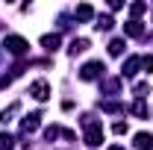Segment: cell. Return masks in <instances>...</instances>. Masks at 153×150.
I'll use <instances>...</instances> for the list:
<instances>
[{
    "label": "cell",
    "mask_w": 153,
    "mask_h": 150,
    "mask_svg": "<svg viewBox=\"0 0 153 150\" xmlns=\"http://www.w3.org/2000/svg\"><path fill=\"white\" fill-rule=\"evenodd\" d=\"M124 47H127V44H124V38H115L112 44H109V53H112V56H121V53H124Z\"/></svg>",
    "instance_id": "10"
},
{
    "label": "cell",
    "mask_w": 153,
    "mask_h": 150,
    "mask_svg": "<svg viewBox=\"0 0 153 150\" xmlns=\"http://www.w3.org/2000/svg\"><path fill=\"white\" fill-rule=\"evenodd\" d=\"M109 150H124V147H109Z\"/></svg>",
    "instance_id": "16"
},
{
    "label": "cell",
    "mask_w": 153,
    "mask_h": 150,
    "mask_svg": "<svg viewBox=\"0 0 153 150\" xmlns=\"http://www.w3.org/2000/svg\"><path fill=\"white\" fill-rule=\"evenodd\" d=\"M135 147L138 150H150L153 147V135L150 132H138V135H135Z\"/></svg>",
    "instance_id": "5"
},
{
    "label": "cell",
    "mask_w": 153,
    "mask_h": 150,
    "mask_svg": "<svg viewBox=\"0 0 153 150\" xmlns=\"http://www.w3.org/2000/svg\"><path fill=\"white\" fill-rule=\"evenodd\" d=\"M82 127H85V141H88L91 147H97V144L103 141V130H100V124L91 121V118H85V121H82Z\"/></svg>",
    "instance_id": "1"
},
{
    "label": "cell",
    "mask_w": 153,
    "mask_h": 150,
    "mask_svg": "<svg viewBox=\"0 0 153 150\" xmlns=\"http://www.w3.org/2000/svg\"><path fill=\"white\" fill-rule=\"evenodd\" d=\"M85 47H88V41H85V38H74V41H71V47H68V50H71V53H82V50H85Z\"/></svg>",
    "instance_id": "9"
},
{
    "label": "cell",
    "mask_w": 153,
    "mask_h": 150,
    "mask_svg": "<svg viewBox=\"0 0 153 150\" xmlns=\"http://www.w3.org/2000/svg\"><path fill=\"white\" fill-rule=\"evenodd\" d=\"M115 132H118V135H124V132H127V124H124V121H118V124H115Z\"/></svg>",
    "instance_id": "15"
},
{
    "label": "cell",
    "mask_w": 153,
    "mask_h": 150,
    "mask_svg": "<svg viewBox=\"0 0 153 150\" xmlns=\"http://www.w3.org/2000/svg\"><path fill=\"white\" fill-rule=\"evenodd\" d=\"M103 71H106V68H103V62H100V59H97V62H88V65L79 71V79H94V76H100Z\"/></svg>",
    "instance_id": "3"
},
{
    "label": "cell",
    "mask_w": 153,
    "mask_h": 150,
    "mask_svg": "<svg viewBox=\"0 0 153 150\" xmlns=\"http://www.w3.org/2000/svg\"><path fill=\"white\" fill-rule=\"evenodd\" d=\"M76 18L79 21H91L94 18V9H91V6H76Z\"/></svg>",
    "instance_id": "8"
},
{
    "label": "cell",
    "mask_w": 153,
    "mask_h": 150,
    "mask_svg": "<svg viewBox=\"0 0 153 150\" xmlns=\"http://www.w3.org/2000/svg\"><path fill=\"white\" fill-rule=\"evenodd\" d=\"M12 144H15V138L3 132V135H0V150H12Z\"/></svg>",
    "instance_id": "12"
},
{
    "label": "cell",
    "mask_w": 153,
    "mask_h": 150,
    "mask_svg": "<svg viewBox=\"0 0 153 150\" xmlns=\"http://www.w3.org/2000/svg\"><path fill=\"white\" fill-rule=\"evenodd\" d=\"M94 27H97V30H109V27H112V18H106V15H103V18L97 21Z\"/></svg>",
    "instance_id": "13"
},
{
    "label": "cell",
    "mask_w": 153,
    "mask_h": 150,
    "mask_svg": "<svg viewBox=\"0 0 153 150\" xmlns=\"http://www.w3.org/2000/svg\"><path fill=\"white\" fill-rule=\"evenodd\" d=\"M3 47H6L9 53H18V56H21V53H27V47H30V44H27L21 36H9L6 41H3Z\"/></svg>",
    "instance_id": "2"
},
{
    "label": "cell",
    "mask_w": 153,
    "mask_h": 150,
    "mask_svg": "<svg viewBox=\"0 0 153 150\" xmlns=\"http://www.w3.org/2000/svg\"><path fill=\"white\" fill-rule=\"evenodd\" d=\"M41 44H44L47 50H56V47H59V36H44V38H41Z\"/></svg>",
    "instance_id": "11"
},
{
    "label": "cell",
    "mask_w": 153,
    "mask_h": 150,
    "mask_svg": "<svg viewBox=\"0 0 153 150\" xmlns=\"http://www.w3.org/2000/svg\"><path fill=\"white\" fill-rule=\"evenodd\" d=\"M38 118H41V115H27V118H24V124H21V132H33V130H36V127H38Z\"/></svg>",
    "instance_id": "7"
},
{
    "label": "cell",
    "mask_w": 153,
    "mask_h": 150,
    "mask_svg": "<svg viewBox=\"0 0 153 150\" xmlns=\"http://www.w3.org/2000/svg\"><path fill=\"white\" fill-rule=\"evenodd\" d=\"M141 68L150 74V71H153V56H141Z\"/></svg>",
    "instance_id": "14"
},
{
    "label": "cell",
    "mask_w": 153,
    "mask_h": 150,
    "mask_svg": "<svg viewBox=\"0 0 153 150\" xmlns=\"http://www.w3.org/2000/svg\"><path fill=\"white\" fill-rule=\"evenodd\" d=\"M124 33L133 36V38H138V36H144V27H141L138 21H130V24H124Z\"/></svg>",
    "instance_id": "6"
},
{
    "label": "cell",
    "mask_w": 153,
    "mask_h": 150,
    "mask_svg": "<svg viewBox=\"0 0 153 150\" xmlns=\"http://www.w3.org/2000/svg\"><path fill=\"white\" fill-rule=\"evenodd\" d=\"M30 94H33L36 100H47V82H44V79H38V82H33V88H30Z\"/></svg>",
    "instance_id": "4"
}]
</instances>
